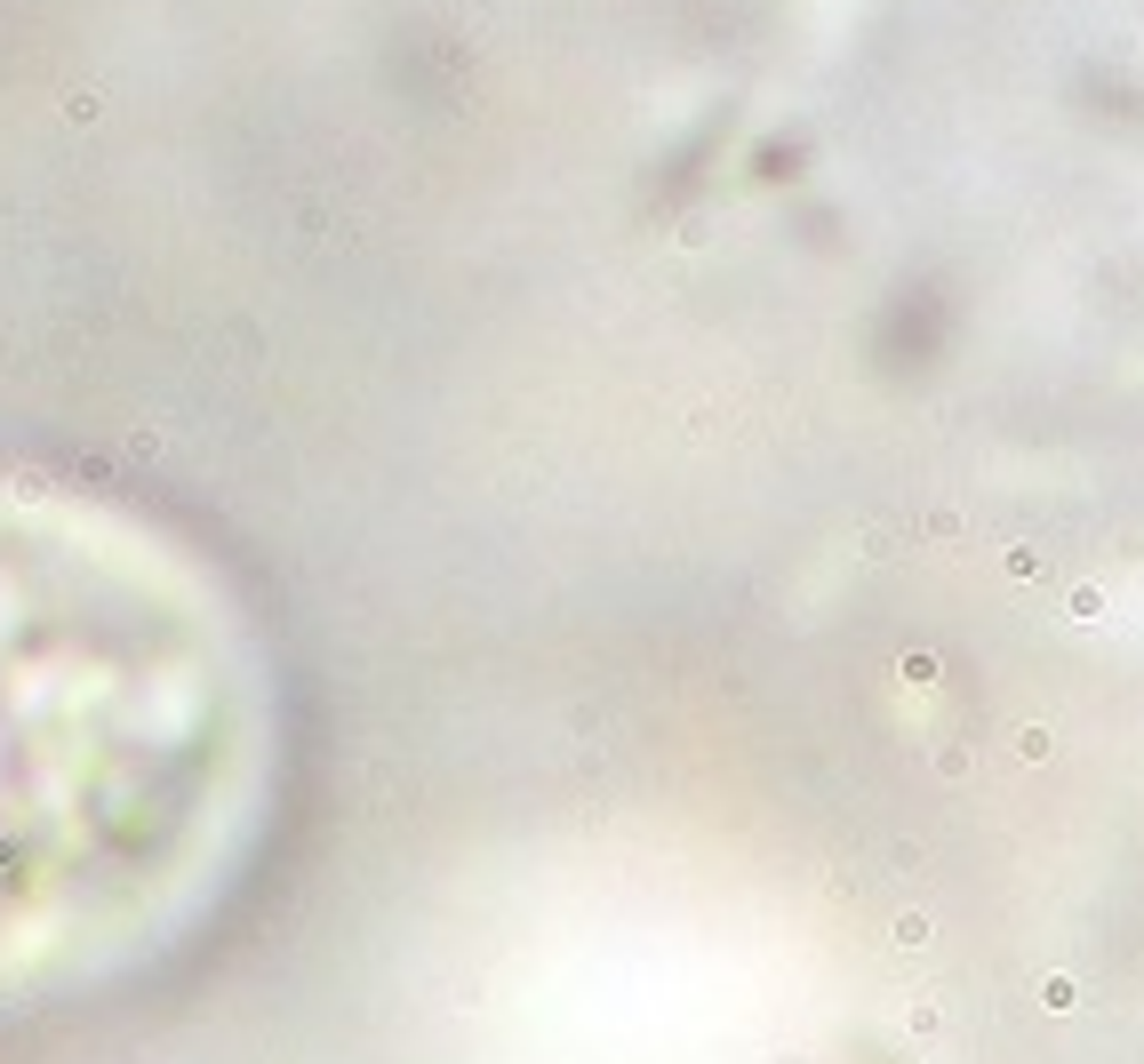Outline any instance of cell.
Here are the masks:
<instances>
[{
    "label": "cell",
    "instance_id": "obj_2",
    "mask_svg": "<svg viewBox=\"0 0 1144 1064\" xmlns=\"http://www.w3.org/2000/svg\"><path fill=\"white\" fill-rule=\"evenodd\" d=\"M1041 1009H1056V1017L1080 1009V984H1072V976H1049V984H1041Z\"/></svg>",
    "mask_w": 1144,
    "mask_h": 1064
},
{
    "label": "cell",
    "instance_id": "obj_4",
    "mask_svg": "<svg viewBox=\"0 0 1144 1064\" xmlns=\"http://www.w3.org/2000/svg\"><path fill=\"white\" fill-rule=\"evenodd\" d=\"M936 777H952V785H960V777H969V752H960V744H944V752H936Z\"/></svg>",
    "mask_w": 1144,
    "mask_h": 1064
},
{
    "label": "cell",
    "instance_id": "obj_3",
    "mask_svg": "<svg viewBox=\"0 0 1144 1064\" xmlns=\"http://www.w3.org/2000/svg\"><path fill=\"white\" fill-rule=\"evenodd\" d=\"M1097 609H1105V593H1097V584H1080V593H1072V617H1080V624H1097Z\"/></svg>",
    "mask_w": 1144,
    "mask_h": 1064
},
{
    "label": "cell",
    "instance_id": "obj_1",
    "mask_svg": "<svg viewBox=\"0 0 1144 1064\" xmlns=\"http://www.w3.org/2000/svg\"><path fill=\"white\" fill-rule=\"evenodd\" d=\"M280 777L288 688L240 576L129 497L0 472V1025L201 944Z\"/></svg>",
    "mask_w": 1144,
    "mask_h": 1064
}]
</instances>
